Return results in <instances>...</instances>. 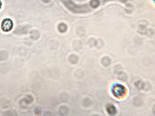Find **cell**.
Segmentation results:
<instances>
[{"label": "cell", "mask_w": 155, "mask_h": 116, "mask_svg": "<svg viewBox=\"0 0 155 116\" xmlns=\"http://www.w3.org/2000/svg\"><path fill=\"white\" fill-rule=\"evenodd\" d=\"M67 29V26L64 24H61L59 25V26H58V29L61 32H64L66 31Z\"/></svg>", "instance_id": "obj_5"}, {"label": "cell", "mask_w": 155, "mask_h": 116, "mask_svg": "<svg viewBox=\"0 0 155 116\" xmlns=\"http://www.w3.org/2000/svg\"><path fill=\"white\" fill-rule=\"evenodd\" d=\"M100 5V1L99 0H92L90 2L89 5L91 7L94 8H97Z\"/></svg>", "instance_id": "obj_4"}, {"label": "cell", "mask_w": 155, "mask_h": 116, "mask_svg": "<svg viewBox=\"0 0 155 116\" xmlns=\"http://www.w3.org/2000/svg\"><path fill=\"white\" fill-rule=\"evenodd\" d=\"M114 94L117 97H120L125 94V88L121 85H117L114 87Z\"/></svg>", "instance_id": "obj_3"}, {"label": "cell", "mask_w": 155, "mask_h": 116, "mask_svg": "<svg viewBox=\"0 0 155 116\" xmlns=\"http://www.w3.org/2000/svg\"><path fill=\"white\" fill-rule=\"evenodd\" d=\"M1 6H2V2H1V1H0V8H1Z\"/></svg>", "instance_id": "obj_6"}, {"label": "cell", "mask_w": 155, "mask_h": 116, "mask_svg": "<svg viewBox=\"0 0 155 116\" xmlns=\"http://www.w3.org/2000/svg\"><path fill=\"white\" fill-rule=\"evenodd\" d=\"M13 25V23L11 19H5L2 23V29L4 31H9L12 30Z\"/></svg>", "instance_id": "obj_2"}, {"label": "cell", "mask_w": 155, "mask_h": 116, "mask_svg": "<svg viewBox=\"0 0 155 116\" xmlns=\"http://www.w3.org/2000/svg\"><path fill=\"white\" fill-rule=\"evenodd\" d=\"M63 2L65 6L71 12L76 13H85L90 11L89 7L87 5H78L71 0H63Z\"/></svg>", "instance_id": "obj_1"}]
</instances>
